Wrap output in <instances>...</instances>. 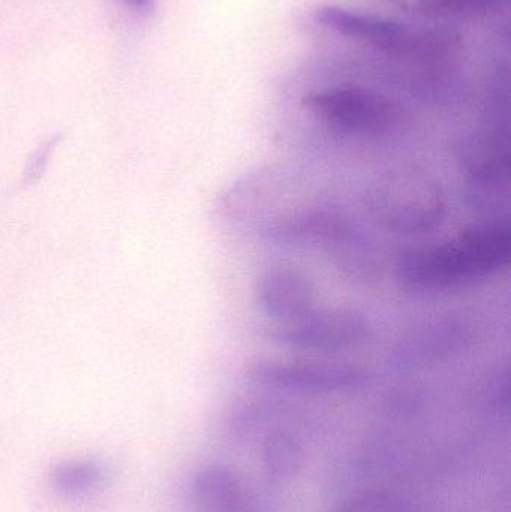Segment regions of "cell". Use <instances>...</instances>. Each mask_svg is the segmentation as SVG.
I'll use <instances>...</instances> for the list:
<instances>
[{
	"label": "cell",
	"mask_w": 511,
	"mask_h": 512,
	"mask_svg": "<svg viewBox=\"0 0 511 512\" xmlns=\"http://www.w3.org/2000/svg\"><path fill=\"white\" fill-rule=\"evenodd\" d=\"M510 256L509 228H473L441 245L405 252L396 262V279L417 297L449 294L497 276L509 267Z\"/></svg>",
	"instance_id": "6da1fadb"
},
{
	"label": "cell",
	"mask_w": 511,
	"mask_h": 512,
	"mask_svg": "<svg viewBox=\"0 0 511 512\" xmlns=\"http://www.w3.org/2000/svg\"><path fill=\"white\" fill-rule=\"evenodd\" d=\"M446 197L440 182L419 165L387 171L368 192L372 218L395 234H425L446 218Z\"/></svg>",
	"instance_id": "7a4b0ae2"
},
{
	"label": "cell",
	"mask_w": 511,
	"mask_h": 512,
	"mask_svg": "<svg viewBox=\"0 0 511 512\" xmlns=\"http://www.w3.org/2000/svg\"><path fill=\"white\" fill-rule=\"evenodd\" d=\"M248 376L267 390L306 396H348L359 393L371 381L368 370L350 363L270 358L252 363Z\"/></svg>",
	"instance_id": "3957f363"
},
{
	"label": "cell",
	"mask_w": 511,
	"mask_h": 512,
	"mask_svg": "<svg viewBox=\"0 0 511 512\" xmlns=\"http://www.w3.org/2000/svg\"><path fill=\"white\" fill-rule=\"evenodd\" d=\"M365 313L348 307L314 310L299 321L282 325L273 340L293 351L338 354L365 345L372 337Z\"/></svg>",
	"instance_id": "277c9868"
},
{
	"label": "cell",
	"mask_w": 511,
	"mask_h": 512,
	"mask_svg": "<svg viewBox=\"0 0 511 512\" xmlns=\"http://www.w3.org/2000/svg\"><path fill=\"white\" fill-rule=\"evenodd\" d=\"M303 105L329 125L357 134H386L401 120V110L390 99L362 87L309 93Z\"/></svg>",
	"instance_id": "5b68a950"
},
{
	"label": "cell",
	"mask_w": 511,
	"mask_h": 512,
	"mask_svg": "<svg viewBox=\"0 0 511 512\" xmlns=\"http://www.w3.org/2000/svg\"><path fill=\"white\" fill-rule=\"evenodd\" d=\"M477 339L479 328L471 319H438L405 334L393 348L389 363L398 372H419L461 357L474 348Z\"/></svg>",
	"instance_id": "8992f818"
},
{
	"label": "cell",
	"mask_w": 511,
	"mask_h": 512,
	"mask_svg": "<svg viewBox=\"0 0 511 512\" xmlns=\"http://www.w3.org/2000/svg\"><path fill=\"white\" fill-rule=\"evenodd\" d=\"M189 502L197 512H276L275 499L236 466L209 462L189 481Z\"/></svg>",
	"instance_id": "52a82bcc"
},
{
	"label": "cell",
	"mask_w": 511,
	"mask_h": 512,
	"mask_svg": "<svg viewBox=\"0 0 511 512\" xmlns=\"http://www.w3.org/2000/svg\"><path fill=\"white\" fill-rule=\"evenodd\" d=\"M314 17L327 29L335 30L347 38L374 45L396 56L434 54L440 51V45H443V42H438L440 33H416L396 21L360 14L339 6H320Z\"/></svg>",
	"instance_id": "ba28073f"
},
{
	"label": "cell",
	"mask_w": 511,
	"mask_h": 512,
	"mask_svg": "<svg viewBox=\"0 0 511 512\" xmlns=\"http://www.w3.org/2000/svg\"><path fill=\"white\" fill-rule=\"evenodd\" d=\"M257 301L269 318L285 325L314 312L317 291L314 280L303 268L276 264L258 279Z\"/></svg>",
	"instance_id": "9c48e42d"
},
{
	"label": "cell",
	"mask_w": 511,
	"mask_h": 512,
	"mask_svg": "<svg viewBox=\"0 0 511 512\" xmlns=\"http://www.w3.org/2000/svg\"><path fill=\"white\" fill-rule=\"evenodd\" d=\"M257 460L267 487L279 489L294 483L309 462V441L300 426L284 421L264 430L257 439Z\"/></svg>",
	"instance_id": "30bf717a"
},
{
	"label": "cell",
	"mask_w": 511,
	"mask_h": 512,
	"mask_svg": "<svg viewBox=\"0 0 511 512\" xmlns=\"http://www.w3.org/2000/svg\"><path fill=\"white\" fill-rule=\"evenodd\" d=\"M351 222L335 210L311 209L276 219L261 228V239L273 246H321L327 252Z\"/></svg>",
	"instance_id": "8fae6325"
},
{
	"label": "cell",
	"mask_w": 511,
	"mask_h": 512,
	"mask_svg": "<svg viewBox=\"0 0 511 512\" xmlns=\"http://www.w3.org/2000/svg\"><path fill=\"white\" fill-rule=\"evenodd\" d=\"M323 512H434L422 499L393 487H363L342 496Z\"/></svg>",
	"instance_id": "7c38bea8"
},
{
	"label": "cell",
	"mask_w": 511,
	"mask_h": 512,
	"mask_svg": "<svg viewBox=\"0 0 511 512\" xmlns=\"http://www.w3.org/2000/svg\"><path fill=\"white\" fill-rule=\"evenodd\" d=\"M105 472L93 460H68L51 474V486L65 498H86L104 486Z\"/></svg>",
	"instance_id": "4fadbf2b"
},
{
	"label": "cell",
	"mask_w": 511,
	"mask_h": 512,
	"mask_svg": "<svg viewBox=\"0 0 511 512\" xmlns=\"http://www.w3.org/2000/svg\"><path fill=\"white\" fill-rule=\"evenodd\" d=\"M500 0H417V8L426 14L476 17L491 11Z\"/></svg>",
	"instance_id": "5bb4252c"
},
{
	"label": "cell",
	"mask_w": 511,
	"mask_h": 512,
	"mask_svg": "<svg viewBox=\"0 0 511 512\" xmlns=\"http://www.w3.org/2000/svg\"><path fill=\"white\" fill-rule=\"evenodd\" d=\"M56 144L57 138H51V140H48L47 143L42 144V146L36 150L35 155H33L29 165H27L26 173H24V176H26L29 182H33V180L41 176L42 171L47 167L48 158H50L51 152H53Z\"/></svg>",
	"instance_id": "9a60e30c"
},
{
	"label": "cell",
	"mask_w": 511,
	"mask_h": 512,
	"mask_svg": "<svg viewBox=\"0 0 511 512\" xmlns=\"http://www.w3.org/2000/svg\"><path fill=\"white\" fill-rule=\"evenodd\" d=\"M122 2L135 14H149L155 8V0H122Z\"/></svg>",
	"instance_id": "2e32d148"
}]
</instances>
